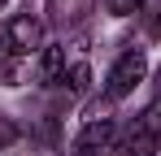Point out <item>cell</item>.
I'll list each match as a JSON object with an SVG mask.
<instances>
[{
    "mask_svg": "<svg viewBox=\"0 0 161 156\" xmlns=\"http://www.w3.org/2000/svg\"><path fill=\"white\" fill-rule=\"evenodd\" d=\"M144 74H148V56H144V48H126L118 61H113V70L105 74V96H109V100H126L135 87L144 82Z\"/></svg>",
    "mask_w": 161,
    "mask_h": 156,
    "instance_id": "obj_3",
    "label": "cell"
},
{
    "mask_svg": "<svg viewBox=\"0 0 161 156\" xmlns=\"http://www.w3.org/2000/svg\"><path fill=\"white\" fill-rule=\"evenodd\" d=\"M161 139V122L157 113H139L135 122L118 126V143H113V156H153Z\"/></svg>",
    "mask_w": 161,
    "mask_h": 156,
    "instance_id": "obj_2",
    "label": "cell"
},
{
    "mask_svg": "<svg viewBox=\"0 0 161 156\" xmlns=\"http://www.w3.org/2000/svg\"><path fill=\"white\" fill-rule=\"evenodd\" d=\"M105 4H109V13H113V18H131V13L144 9V0H105Z\"/></svg>",
    "mask_w": 161,
    "mask_h": 156,
    "instance_id": "obj_6",
    "label": "cell"
},
{
    "mask_svg": "<svg viewBox=\"0 0 161 156\" xmlns=\"http://www.w3.org/2000/svg\"><path fill=\"white\" fill-rule=\"evenodd\" d=\"M148 30H153V39H161V0H157V18H153V26H148Z\"/></svg>",
    "mask_w": 161,
    "mask_h": 156,
    "instance_id": "obj_8",
    "label": "cell"
},
{
    "mask_svg": "<svg viewBox=\"0 0 161 156\" xmlns=\"http://www.w3.org/2000/svg\"><path fill=\"white\" fill-rule=\"evenodd\" d=\"M13 139H18V130H13V122L0 113V143H13Z\"/></svg>",
    "mask_w": 161,
    "mask_h": 156,
    "instance_id": "obj_7",
    "label": "cell"
},
{
    "mask_svg": "<svg viewBox=\"0 0 161 156\" xmlns=\"http://www.w3.org/2000/svg\"><path fill=\"white\" fill-rule=\"evenodd\" d=\"M70 52L61 48V44H48V48L39 52V78L44 82H65V74H70Z\"/></svg>",
    "mask_w": 161,
    "mask_h": 156,
    "instance_id": "obj_5",
    "label": "cell"
},
{
    "mask_svg": "<svg viewBox=\"0 0 161 156\" xmlns=\"http://www.w3.org/2000/svg\"><path fill=\"white\" fill-rule=\"evenodd\" d=\"M0 48L4 56H31V52H44V22L35 13H13L0 22Z\"/></svg>",
    "mask_w": 161,
    "mask_h": 156,
    "instance_id": "obj_1",
    "label": "cell"
},
{
    "mask_svg": "<svg viewBox=\"0 0 161 156\" xmlns=\"http://www.w3.org/2000/svg\"><path fill=\"white\" fill-rule=\"evenodd\" d=\"M113 143H118V122L96 117V122H87V130L79 134L74 152L79 156H113Z\"/></svg>",
    "mask_w": 161,
    "mask_h": 156,
    "instance_id": "obj_4",
    "label": "cell"
}]
</instances>
